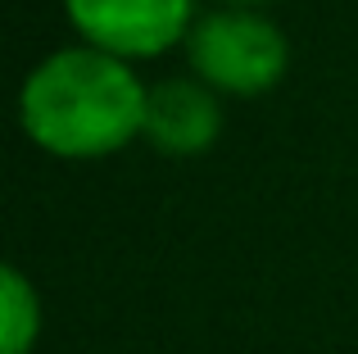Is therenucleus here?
Listing matches in <instances>:
<instances>
[{"instance_id":"nucleus-1","label":"nucleus","mask_w":358,"mask_h":354,"mask_svg":"<svg viewBox=\"0 0 358 354\" xmlns=\"http://www.w3.org/2000/svg\"><path fill=\"white\" fill-rule=\"evenodd\" d=\"M18 118L27 136L55 155H109L141 132L145 87L114 50L91 41L59 45L23 78Z\"/></svg>"},{"instance_id":"nucleus-2","label":"nucleus","mask_w":358,"mask_h":354,"mask_svg":"<svg viewBox=\"0 0 358 354\" xmlns=\"http://www.w3.org/2000/svg\"><path fill=\"white\" fill-rule=\"evenodd\" d=\"M195 73L218 91H268L286 69V36L254 9H209L186 27Z\"/></svg>"},{"instance_id":"nucleus-3","label":"nucleus","mask_w":358,"mask_h":354,"mask_svg":"<svg viewBox=\"0 0 358 354\" xmlns=\"http://www.w3.org/2000/svg\"><path fill=\"white\" fill-rule=\"evenodd\" d=\"M73 27L114 55H155L186 32L191 0H64Z\"/></svg>"},{"instance_id":"nucleus-4","label":"nucleus","mask_w":358,"mask_h":354,"mask_svg":"<svg viewBox=\"0 0 358 354\" xmlns=\"http://www.w3.org/2000/svg\"><path fill=\"white\" fill-rule=\"evenodd\" d=\"M222 105L209 82L195 78H159L145 87V118L141 132L168 155H195L218 136Z\"/></svg>"},{"instance_id":"nucleus-5","label":"nucleus","mask_w":358,"mask_h":354,"mask_svg":"<svg viewBox=\"0 0 358 354\" xmlns=\"http://www.w3.org/2000/svg\"><path fill=\"white\" fill-rule=\"evenodd\" d=\"M0 286H5V354H23L41 327V304H36L32 282L14 264L0 273Z\"/></svg>"}]
</instances>
